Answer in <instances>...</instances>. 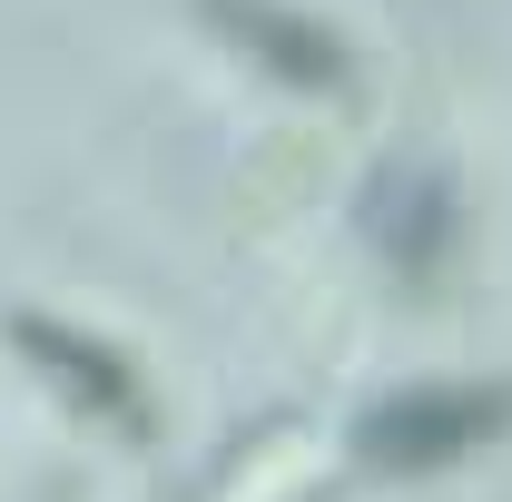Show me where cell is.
Masks as SVG:
<instances>
[{
  "label": "cell",
  "instance_id": "cell-1",
  "mask_svg": "<svg viewBox=\"0 0 512 502\" xmlns=\"http://www.w3.org/2000/svg\"><path fill=\"white\" fill-rule=\"evenodd\" d=\"M503 424H512L503 384H404V394H384L375 414L355 424V453L375 473H444L473 443H493Z\"/></svg>",
  "mask_w": 512,
  "mask_h": 502
},
{
  "label": "cell",
  "instance_id": "cell-2",
  "mask_svg": "<svg viewBox=\"0 0 512 502\" xmlns=\"http://www.w3.org/2000/svg\"><path fill=\"white\" fill-rule=\"evenodd\" d=\"M10 345L40 365V375L60 384L79 414H99V424H119L128 443L158 434V404H148V384H138V365H128L119 345H99V335H79L69 315H10Z\"/></svg>",
  "mask_w": 512,
  "mask_h": 502
},
{
  "label": "cell",
  "instance_id": "cell-3",
  "mask_svg": "<svg viewBox=\"0 0 512 502\" xmlns=\"http://www.w3.org/2000/svg\"><path fill=\"white\" fill-rule=\"evenodd\" d=\"M325 483H335V434H316V424H266L256 443L227 453V473H217L207 502H316Z\"/></svg>",
  "mask_w": 512,
  "mask_h": 502
},
{
  "label": "cell",
  "instance_id": "cell-4",
  "mask_svg": "<svg viewBox=\"0 0 512 502\" xmlns=\"http://www.w3.org/2000/svg\"><path fill=\"white\" fill-rule=\"evenodd\" d=\"M217 20L247 40L256 60H276L286 79H306V89H335V79H345V40H335L325 20H296L286 0H217Z\"/></svg>",
  "mask_w": 512,
  "mask_h": 502
},
{
  "label": "cell",
  "instance_id": "cell-5",
  "mask_svg": "<svg viewBox=\"0 0 512 502\" xmlns=\"http://www.w3.org/2000/svg\"><path fill=\"white\" fill-rule=\"evenodd\" d=\"M375 237H384V256H394L404 276H434V256L453 247L444 188H434V178H414V168H394V178H384V197H375Z\"/></svg>",
  "mask_w": 512,
  "mask_h": 502
}]
</instances>
